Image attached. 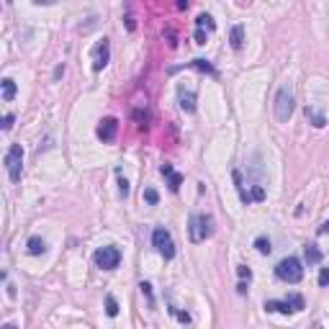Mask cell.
Instances as JSON below:
<instances>
[{
  "mask_svg": "<svg viewBox=\"0 0 329 329\" xmlns=\"http://www.w3.org/2000/svg\"><path fill=\"white\" fill-rule=\"evenodd\" d=\"M265 309L275 311V314H296V311L304 309V298L296 293V296L285 298V301H265Z\"/></svg>",
  "mask_w": 329,
  "mask_h": 329,
  "instance_id": "52a82bcc",
  "label": "cell"
},
{
  "mask_svg": "<svg viewBox=\"0 0 329 329\" xmlns=\"http://www.w3.org/2000/svg\"><path fill=\"white\" fill-rule=\"evenodd\" d=\"M108 59H111V42L108 39H100L95 44V49H93V70L100 72L108 64Z\"/></svg>",
  "mask_w": 329,
  "mask_h": 329,
  "instance_id": "ba28073f",
  "label": "cell"
},
{
  "mask_svg": "<svg viewBox=\"0 0 329 329\" xmlns=\"http://www.w3.org/2000/svg\"><path fill=\"white\" fill-rule=\"evenodd\" d=\"M3 329H16V327H13V324H5V327H3Z\"/></svg>",
  "mask_w": 329,
  "mask_h": 329,
  "instance_id": "f546056e",
  "label": "cell"
},
{
  "mask_svg": "<svg viewBox=\"0 0 329 329\" xmlns=\"http://www.w3.org/2000/svg\"><path fill=\"white\" fill-rule=\"evenodd\" d=\"M144 201H147L149 206H154L157 201H160V193H157L154 188H144Z\"/></svg>",
  "mask_w": 329,
  "mask_h": 329,
  "instance_id": "ffe728a7",
  "label": "cell"
},
{
  "mask_svg": "<svg viewBox=\"0 0 329 329\" xmlns=\"http://www.w3.org/2000/svg\"><path fill=\"white\" fill-rule=\"evenodd\" d=\"M5 170H8V178L13 183H21V173H23V149L21 144H10L8 152H5Z\"/></svg>",
  "mask_w": 329,
  "mask_h": 329,
  "instance_id": "277c9868",
  "label": "cell"
},
{
  "mask_svg": "<svg viewBox=\"0 0 329 329\" xmlns=\"http://www.w3.org/2000/svg\"><path fill=\"white\" fill-rule=\"evenodd\" d=\"M93 260H95V265L100 268V270H116L118 268V262H121V252H118V247H100L98 252L93 255Z\"/></svg>",
  "mask_w": 329,
  "mask_h": 329,
  "instance_id": "8992f818",
  "label": "cell"
},
{
  "mask_svg": "<svg viewBox=\"0 0 329 329\" xmlns=\"http://www.w3.org/2000/svg\"><path fill=\"white\" fill-rule=\"evenodd\" d=\"M160 173L167 178V188L173 190V193H178V190H180V186H183V175H180V173H175L173 165H167V162L160 167Z\"/></svg>",
  "mask_w": 329,
  "mask_h": 329,
  "instance_id": "30bf717a",
  "label": "cell"
},
{
  "mask_svg": "<svg viewBox=\"0 0 329 329\" xmlns=\"http://www.w3.org/2000/svg\"><path fill=\"white\" fill-rule=\"evenodd\" d=\"M249 195H252V201H262V198H265V188H262V186H255Z\"/></svg>",
  "mask_w": 329,
  "mask_h": 329,
  "instance_id": "603a6c76",
  "label": "cell"
},
{
  "mask_svg": "<svg viewBox=\"0 0 329 329\" xmlns=\"http://www.w3.org/2000/svg\"><path fill=\"white\" fill-rule=\"evenodd\" d=\"M190 67H195V70H201V72H208V75H216V70H214V64L208 62V59H193L190 62Z\"/></svg>",
  "mask_w": 329,
  "mask_h": 329,
  "instance_id": "e0dca14e",
  "label": "cell"
},
{
  "mask_svg": "<svg viewBox=\"0 0 329 329\" xmlns=\"http://www.w3.org/2000/svg\"><path fill=\"white\" fill-rule=\"evenodd\" d=\"M229 39H232V49L239 51V49H242V44H244V29H242V26H234Z\"/></svg>",
  "mask_w": 329,
  "mask_h": 329,
  "instance_id": "9a60e30c",
  "label": "cell"
},
{
  "mask_svg": "<svg viewBox=\"0 0 329 329\" xmlns=\"http://www.w3.org/2000/svg\"><path fill=\"white\" fill-rule=\"evenodd\" d=\"M236 273H239L242 281H249V278H252V270H249L247 265H239V268H236Z\"/></svg>",
  "mask_w": 329,
  "mask_h": 329,
  "instance_id": "484cf974",
  "label": "cell"
},
{
  "mask_svg": "<svg viewBox=\"0 0 329 329\" xmlns=\"http://www.w3.org/2000/svg\"><path fill=\"white\" fill-rule=\"evenodd\" d=\"M170 314H173V317H178L183 324H188L190 322V314H186V311H178V309H170Z\"/></svg>",
  "mask_w": 329,
  "mask_h": 329,
  "instance_id": "cb8c5ba5",
  "label": "cell"
},
{
  "mask_svg": "<svg viewBox=\"0 0 329 329\" xmlns=\"http://www.w3.org/2000/svg\"><path fill=\"white\" fill-rule=\"evenodd\" d=\"M180 108L193 113L195 111V95L193 93H186V90H180Z\"/></svg>",
  "mask_w": 329,
  "mask_h": 329,
  "instance_id": "4fadbf2b",
  "label": "cell"
},
{
  "mask_svg": "<svg viewBox=\"0 0 329 329\" xmlns=\"http://www.w3.org/2000/svg\"><path fill=\"white\" fill-rule=\"evenodd\" d=\"M116 131H118V121L113 116H108V118H103V121L98 124V139H103V141H113L116 139Z\"/></svg>",
  "mask_w": 329,
  "mask_h": 329,
  "instance_id": "9c48e42d",
  "label": "cell"
},
{
  "mask_svg": "<svg viewBox=\"0 0 329 329\" xmlns=\"http://www.w3.org/2000/svg\"><path fill=\"white\" fill-rule=\"evenodd\" d=\"M152 244L157 247V252H160L165 260L175 257V239H173V234H170L165 227H157L152 232Z\"/></svg>",
  "mask_w": 329,
  "mask_h": 329,
  "instance_id": "5b68a950",
  "label": "cell"
},
{
  "mask_svg": "<svg viewBox=\"0 0 329 329\" xmlns=\"http://www.w3.org/2000/svg\"><path fill=\"white\" fill-rule=\"evenodd\" d=\"M106 314H108V317H118V301L111 293L106 296Z\"/></svg>",
  "mask_w": 329,
  "mask_h": 329,
  "instance_id": "d6986e66",
  "label": "cell"
},
{
  "mask_svg": "<svg viewBox=\"0 0 329 329\" xmlns=\"http://www.w3.org/2000/svg\"><path fill=\"white\" fill-rule=\"evenodd\" d=\"M129 180L126 178H118V193H121V198H126V195H129Z\"/></svg>",
  "mask_w": 329,
  "mask_h": 329,
  "instance_id": "44dd1931",
  "label": "cell"
},
{
  "mask_svg": "<svg viewBox=\"0 0 329 329\" xmlns=\"http://www.w3.org/2000/svg\"><path fill=\"white\" fill-rule=\"evenodd\" d=\"M214 234V216H208V214H193L190 221H188V236H190V242H206L208 236Z\"/></svg>",
  "mask_w": 329,
  "mask_h": 329,
  "instance_id": "6da1fadb",
  "label": "cell"
},
{
  "mask_svg": "<svg viewBox=\"0 0 329 329\" xmlns=\"http://www.w3.org/2000/svg\"><path fill=\"white\" fill-rule=\"evenodd\" d=\"M195 29H208V31H214L216 29V23L211 16H206V13H201L198 18H195Z\"/></svg>",
  "mask_w": 329,
  "mask_h": 329,
  "instance_id": "2e32d148",
  "label": "cell"
},
{
  "mask_svg": "<svg viewBox=\"0 0 329 329\" xmlns=\"http://www.w3.org/2000/svg\"><path fill=\"white\" fill-rule=\"evenodd\" d=\"M0 85H3V100L10 103L13 98H16V83H13L10 77H3V83H0Z\"/></svg>",
  "mask_w": 329,
  "mask_h": 329,
  "instance_id": "5bb4252c",
  "label": "cell"
},
{
  "mask_svg": "<svg viewBox=\"0 0 329 329\" xmlns=\"http://www.w3.org/2000/svg\"><path fill=\"white\" fill-rule=\"evenodd\" d=\"M255 247H257V252L260 255H270V239H265V236H257V239H255Z\"/></svg>",
  "mask_w": 329,
  "mask_h": 329,
  "instance_id": "ac0fdd59",
  "label": "cell"
},
{
  "mask_svg": "<svg viewBox=\"0 0 329 329\" xmlns=\"http://www.w3.org/2000/svg\"><path fill=\"white\" fill-rule=\"evenodd\" d=\"M319 285H322V288L329 285V268H324V270L319 273Z\"/></svg>",
  "mask_w": 329,
  "mask_h": 329,
  "instance_id": "4316f807",
  "label": "cell"
},
{
  "mask_svg": "<svg viewBox=\"0 0 329 329\" xmlns=\"http://www.w3.org/2000/svg\"><path fill=\"white\" fill-rule=\"evenodd\" d=\"M322 249L317 247V244H306V262H309V265H319V262H322Z\"/></svg>",
  "mask_w": 329,
  "mask_h": 329,
  "instance_id": "7c38bea8",
  "label": "cell"
},
{
  "mask_svg": "<svg viewBox=\"0 0 329 329\" xmlns=\"http://www.w3.org/2000/svg\"><path fill=\"white\" fill-rule=\"evenodd\" d=\"M319 234H329V221H324L322 227H319Z\"/></svg>",
  "mask_w": 329,
  "mask_h": 329,
  "instance_id": "f1b7e54d",
  "label": "cell"
},
{
  "mask_svg": "<svg viewBox=\"0 0 329 329\" xmlns=\"http://www.w3.org/2000/svg\"><path fill=\"white\" fill-rule=\"evenodd\" d=\"M139 288H141V293H144V296H147V298H149V306H154V296H152V285H149V283H141Z\"/></svg>",
  "mask_w": 329,
  "mask_h": 329,
  "instance_id": "7402d4cb",
  "label": "cell"
},
{
  "mask_svg": "<svg viewBox=\"0 0 329 329\" xmlns=\"http://www.w3.org/2000/svg\"><path fill=\"white\" fill-rule=\"evenodd\" d=\"M26 249H29V255H44L47 252V242L42 239V236H31Z\"/></svg>",
  "mask_w": 329,
  "mask_h": 329,
  "instance_id": "8fae6325",
  "label": "cell"
},
{
  "mask_svg": "<svg viewBox=\"0 0 329 329\" xmlns=\"http://www.w3.org/2000/svg\"><path fill=\"white\" fill-rule=\"evenodd\" d=\"M293 103H296V98H293L291 85H281L278 95H275V118L285 124L293 116Z\"/></svg>",
  "mask_w": 329,
  "mask_h": 329,
  "instance_id": "7a4b0ae2",
  "label": "cell"
},
{
  "mask_svg": "<svg viewBox=\"0 0 329 329\" xmlns=\"http://www.w3.org/2000/svg\"><path fill=\"white\" fill-rule=\"evenodd\" d=\"M275 275L283 281V283H298L304 278V268H301V260L298 257H285L275 265Z\"/></svg>",
  "mask_w": 329,
  "mask_h": 329,
  "instance_id": "3957f363",
  "label": "cell"
},
{
  "mask_svg": "<svg viewBox=\"0 0 329 329\" xmlns=\"http://www.w3.org/2000/svg\"><path fill=\"white\" fill-rule=\"evenodd\" d=\"M195 44H206V31L203 29H195Z\"/></svg>",
  "mask_w": 329,
  "mask_h": 329,
  "instance_id": "83f0119b",
  "label": "cell"
},
{
  "mask_svg": "<svg viewBox=\"0 0 329 329\" xmlns=\"http://www.w3.org/2000/svg\"><path fill=\"white\" fill-rule=\"evenodd\" d=\"M13 121H16V116H13V113H5V116H3V131H10V129H13Z\"/></svg>",
  "mask_w": 329,
  "mask_h": 329,
  "instance_id": "d4e9b609",
  "label": "cell"
}]
</instances>
